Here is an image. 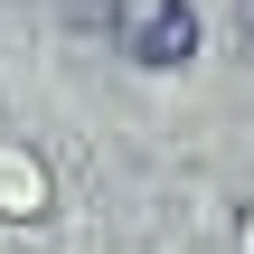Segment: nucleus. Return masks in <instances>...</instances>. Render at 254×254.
<instances>
[{
  "label": "nucleus",
  "mask_w": 254,
  "mask_h": 254,
  "mask_svg": "<svg viewBox=\"0 0 254 254\" xmlns=\"http://www.w3.org/2000/svg\"><path fill=\"white\" fill-rule=\"evenodd\" d=\"M236 57L254 66V0H236Z\"/></svg>",
  "instance_id": "nucleus-3"
},
{
  "label": "nucleus",
  "mask_w": 254,
  "mask_h": 254,
  "mask_svg": "<svg viewBox=\"0 0 254 254\" xmlns=\"http://www.w3.org/2000/svg\"><path fill=\"white\" fill-rule=\"evenodd\" d=\"M75 28H123V0H66Z\"/></svg>",
  "instance_id": "nucleus-2"
},
{
  "label": "nucleus",
  "mask_w": 254,
  "mask_h": 254,
  "mask_svg": "<svg viewBox=\"0 0 254 254\" xmlns=\"http://www.w3.org/2000/svg\"><path fill=\"white\" fill-rule=\"evenodd\" d=\"M123 47H132L141 66H189V57H198L189 0H141V9H123Z\"/></svg>",
  "instance_id": "nucleus-1"
}]
</instances>
